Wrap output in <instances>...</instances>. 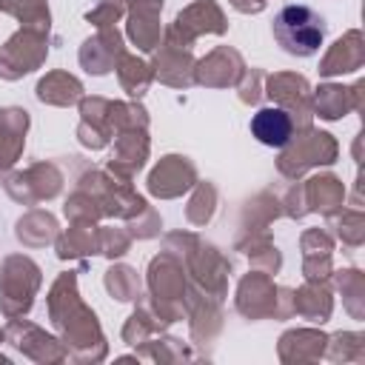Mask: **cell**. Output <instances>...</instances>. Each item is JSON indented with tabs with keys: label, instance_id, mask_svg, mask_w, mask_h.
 Wrapping results in <instances>:
<instances>
[{
	"label": "cell",
	"instance_id": "6da1fadb",
	"mask_svg": "<svg viewBox=\"0 0 365 365\" xmlns=\"http://www.w3.org/2000/svg\"><path fill=\"white\" fill-rule=\"evenodd\" d=\"M274 37L288 54L308 57L319 51L325 40V20L311 6H302V3L282 6L274 17Z\"/></svg>",
	"mask_w": 365,
	"mask_h": 365
},
{
	"label": "cell",
	"instance_id": "7a4b0ae2",
	"mask_svg": "<svg viewBox=\"0 0 365 365\" xmlns=\"http://www.w3.org/2000/svg\"><path fill=\"white\" fill-rule=\"evenodd\" d=\"M291 117L285 108H277V106H268V108H259L254 117H251V134L262 143V145H271V148H282L288 140H291Z\"/></svg>",
	"mask_w": 365,
	"mask_h": 365
}]
</instances>
